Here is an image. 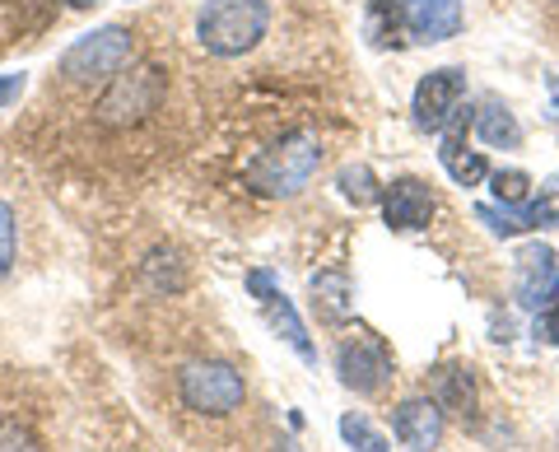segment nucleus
Here are the masks:
<instances>
[{"instance_id": "obj_1", "label": "nucleus", "mask_w": 559, "mask_h": 452, "mask_svg": "<svg viewBox=\"0 0 559 452\" xmlns=\"http://www.w3.org/2000/svg\"><path fill=\"white\" fill-rule=\"evenodd\" d=\"M318 168H322V141L312 131H289V135H280L275 145L261 150L242 178H248L257 197L285 201V197H299Z\"/></svg>"}, {"instance_id": "obj_2", "label": "nucleus", "mask_w": 559, "mask_h": 452, "mask_svg": "<svg viewBox=\"0 0 559 452\" xmlns=\"http://www.w3.org/2000/svg\"><path fill=\"white\" fill-rule=\"evenodd\" d=\"M271 5L266 0H205L197 20V43L210 57H248L266 38Z\"/></svg>"}, {"instance_id": "obj_3", "label": "nucleus", "mask_w": 559, "mask_h": 452, "mask_svg": "<svg viewBox=\"0 0 559 452\" xmlns=\"http://www.w3.org/2000/svg\"><path fill=\"white\" fill-rule=\"evenodd\" d=\"M131 51H135L131 28H121V24L94 28L61 57V75L70 84H108L131 66Z\"/></svg>"}, {"instance_id": "obj_4", "label": "nucleus", "mask_w": 559, "mask_h": 452, "mask_svg": "<svg viewBox=\"0 0 559 452\" xmlns=\"http://www.w3.org/2000/svg\"><path fill=\"white\" fill-rule=\"evenodd\" d=\"M164 90H168V80H164L159 66H135V71H121L108 84V94H103L98 117L108 121V127H131V121L150 117L154 108H159Z\"/></svg>"}, {"instance_id": "obj_5", "label": "nucleus", "mask_w": 559, "mask_h": 452, "mask_svg": "<svg viewBox=\"0 0 559 452\" xmlns=\"http://www.w3.org/2000/svg\"><path fill=\"white\" fill-rule=\"evenodd\" d=\"M336 373H341V382H345L349 392L378 396V392L392 382L396 359H392L388 345H382V336H373V332H355V336H345V341H341V350H336Z\"/></svg>"}, {"instance_id": "obj_6", "label": "nucleus", "mask_w": 559, "mask_h": 452, "mask_svg": "<svg viewBox=\"0 0 559 452\" xmlns=\"http://www.w3.org/2000/svg\"><path fill=\"white\" fill-rule=\"evenodd\" d=\"M242 396H248V388H242V373L234 364L205 359L182 373V402L197 415H234L242 406Z\"/></svg>"}, {"instance_id": "obj_7", "label": "nucleus", "mask_w": 559, "mask_h": 452, "mask_svg": "<svg viewBox=\"0 0 559 452\" xmlns=\"http://www.w3.org/2000/svg\"><path fill=\"white\" fill-rule=\"evenodd\" d=\"M462 108H466V71H457V66H439V71H429L425 80L415 84L411 112H415L419 131L439 135Z\"/></svg>"}, {"instance_id": "obj_8", "label": "nucleus", "mask_w": 559, "mask_h": 452, "mask_svg": "<svg viewBox=\"0 0 559 452\" xmlns=\"http://www.w3.org/2000/svg\"><path fill=\"white\" fill-rule=\"evenodd\" d=\"M248 289L257 294V304L266 308V318H271V326L280 332V341H285L304 364H318V345H312L308 326H304V318H299V308H294V304L285 299V289L275 285V275H271V271H252V275H248Z\"/></svg>"}, {"instance_id": "obj_9", "label": "nucleus", "mask_w": 559, "mask_h": 452, "mask_svg": "<svg viewBox=\"0 0 559 452\" xmlns=\"http://www.w3.org/2000/svg\"><path fill=\"white\" fill-rule=\"evenodd\" d=\"M476 215L499 238H518V234H527V229H546V224H559V173L540 182V191H532V201L518 205V211H509V205H480Z\"/></svg>"}, {"instance_id": "obj_10", "label": "nucleus", "mask_w": 559, "mask_h": 452, "mask_svg": "<svg viewBox=\"0 0 559 452\" xmlns=\"http://www.w3.org/2000/svg\"><path fill=\"white\" fill-rule=\"evenodd\" d=\"M433 211H439V197H433L429 182H419V178H396V182L382 187V219H388V229H396V234L429 229Z\"/></svg>"}, {"instance_id": "obj_11", "label": "nucleus", "mask_w": 559, "mask_h": 452, "mask_svg": "<svg viewBox=\"0 0 559 452\" xmlns=\"http://www.w3.org/2000/svg\"><path fill=\"white\" fill-rule=\"evenodd\" d=\"M443 425H448V411L433 402V396H411V402H401L396 415H392V429L401 448L411 452H433L443 443Z\"/></svg>"}, {"instance_id": "obj_12", "label": "nucleus", "mask_w": 559, "mask_h": 452, "mask_svg": "<svg viewBox=\"0 0 559 452\" xmlns=\"http://www.w3.org/2000/svg\"><path fill=\"white\" fill-rule=\"evenodd\" d=\"M471 108H462L457 117L448 121V127L439 131L443 135V150H439V159H443V168H448V178L457 182V187H480L485 178H489V164H485V154H476V150H466V131H471Z\"/></svg>"}, {"instance_id": "obj_13", "label": "nucleus", "mask_w": 559, "mask_h": 452, "mask_svg": "<svg viewBox=\"0 0 559 452\" xmlns=\"http://www.w3.org/2000/svg\"><path fill=\"white\" fill-rule=\"evenodd\" d=\"M415 43H448L462 33V0H401Z\"/></svg>"}, {"instance_id": "obj_14", "label": "nucleus", "mask_w": 559, "mask_h": 452, "mask_svg": "<svg viewBox=\"0 0 559 452\" xmlns=\"http://www.w3.org/2000/svg\"><path fill=\"white\" fill-rule=\"evenodd\" d=\"M518 304L536 308L540 299H546V289L559 281V266H555V248H546V242H532V248L518 252Z\"/></svg>"}, {"instance_id": "obj_15", "label": "nucleus", "mask_w": 559, "mask_h": 452, "mask_svg": "<svg viewBox=\"0 0 559 452\" xmlns=\"http://www.w3.org/2000/svg\"><path fill=\"white\" fill-rule=\"evenodd\" d=\"M364 38H369V47H378V51H401L411 43L401 0H369V14H364Z\"/></svg>"}, {"instance_id": "obj_16", "label": "nucleus", "mask_w": 559, "mask_h": 452, "mask_svg": "<svg viewBox=\"0 0 559 452\" xmlns=\"http://www.w3.org/2000/svg\"><path fill=\"white\" fill-rule=\"evenodd\" d=\"M471 127H476V135L489 150H518L522 145V127L503 98H485L476 108V117H471Z\"/></svg>"}, {"instance_id": "obj_17", "label": "nucleus", "mask_w": 559, "mask_h": 452, "mask_svg": "<svg viewBox=\"0 0 559 452\" xmlns=\"http://www.w3.org/2000/svg\"><path fill=\"white\" fill-rule=\"evenodd\" d=\"M312 304H318L326 322H345L355 312V285H349V275L341 266L312 275Z\"/></svg>"}, {"instance_id": "obj_18", "label": "nucleus", "mask_w": 559, "mask_h": 452, "mask_svg": "<svg viewBox=\"0 0 559 452\" xmlns=\"http://www.w3.org/2000/svg\"><path fill=\"white\" fill-rule=\"evenodd\" d=\"M433 382H439V392L443 396H433V402H439L443 411L452 406V411H471L476 406V388H471V369H462V364H448V369H439L433 373Z\"/></svg>"}, {"instance_id": "obj_19", "label": "nucleus", "mask_w": 559, "mask_h": 452, "mask_svg": "<svg viewBox=\"0 0 559 452\" xmlns=\"http://www.w3.org/2000/svg\"><path fill=\"white\" fill-rule=\"evenodd\" d=\"M336 187H341V197L345 201H355V205H373L382 201V182L373 178V168L369 164H345L336 173Z\"/></svg>"}, {"instance_id": "obj_20", "label": "nucleus", "mask_w": 559, "mask_h": 452, "mask_svg": "<svg viewBox=\"0 0 559 452\" xmlns=\"http://www.w3.org/2000/svg\"><path fill=\"white\" fill-rule=\"evenodd\" d=\"M489 191H495V201L499 205H509V211H518V205H527L532 201V178L522 168H499V173H489Z\"/></svg>"}, {"instance_id": "obj_21", "label": "nucleus", "mask_w": 559, "mask_h": 452, "mask_svg": "<svg viewBox=\"0 0 559 452\" xmlns=\"http://www.w3.org/2000/svg\"><path fill=\"white\" fill-rule=\"evenodd\" d=\"M341 433H345V443L349 448H359V452H392V443L382 439V433L364 420V415H345L341 420Z\"/></svg>"}, {"instance_id": "obj_22", "label": "nucleus", "mask_w": 559, "mask_h": 452, "mask_svg": "<svg viewBox=\"0 0 559 452\" xmlns=\"http://www.w3.org/2000/svg\"><path fill=\"white\" fill-rule=\"evenodd\" d=\"M14 257H20V224H14L10 201H0V285L10 281Z\"/></svg>"}, {"instance_id": "obj_23", "label": "nucleus", "mask_w": 559, "mask_h": 452, "mask_svg": "<svg viewBox=\"0 0 559 452\" xmlns=\"http://www.w3.org/2000/svg\"><path fill=\"white\" fill-rule=\"evenodd\" d=\"M536 336L559 345V281L546 289V299L536 304Z\"/></svg>"}, {"instance_id": "obj_24", "label": "nucleus", "mask_w": 559, "mask_h": 452, "mask_svg": "<svg viewBox=\"0 0 559 452\" xmlns=\"http://www.w3.org/2000/svg\"><path fill=\"white\" fill-rule=\"evenodd\" d=\"M0 452H43L38 433L20 420H0Z\"/></svg>"}, {"instance_id": "obj_25", "label": "nucleus", "mask_w": 559, "mask_h": 452, "mask_svg": "<svg viewBox=\"0 0 559 452\" xmlns=\"http://www.w3.org/2000/svg\"><path fill=\"white\" fill-rule=\"evenodd\" d=\"M24 84H28L24 75H0V112H5V108H10V103H14V98H20V94H24Z\"/></svg>"}, {"instance_id": "obj_26", "label": "nucleus", "mask_w": 559, "mask_h": 452, "mask_svg": "<svg viewBox=\"0 0 559 452\" xmlns=\"http://www.w3.org/2000/svg\"><path fill=\"white\" fill-rule=\"evenodd\" d=\"M546 94H550V117L559 121V71H555V75H546Z\"/></svg>"}, {"instance_id": "obj_27", "label": "nucleus", "mask_w": 559, "mask_h": 452, "mask_svg": "<svg viewBox=\"0 0 559 452\" xmlns=\"http://www.w3.org/2000/svg\"><path fill=\"white\" fill-rule=\"evenodd\" d=\"M70 10H90V5H98V0H66Z\"/></svg>"}]
</instances>
